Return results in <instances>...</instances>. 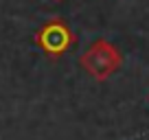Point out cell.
<instances>
[{
	"instance_id": "6da1fadb",
	"label": "cell",
	"mask_w": 149,
	"mask_h": 140,
	"mask_svg": "<svg viewBox=\"0 0 149 140\" xmlns=\"http://www.w3.org/2000/svg\"><path fill=\"white\" fill-rule=\"evenodd\" d=\"M81 66L88 70L97 79H105L118 68V51L112 48L107 42H97L84 57H81Z\"/></svg>"
},
{
	"instance_id": "7a4b0ae2",
	"label": "cell",
	"mask_w": 149,
	"mask_h": 140,
	"mask_svg": "<svg viewBox=\"0 0 149 140\" xmlns=\"http://www.w3.org/2000/svg\"><path fill=\"white\" fill-rule=\"evenodd\" d=\"M66 44H68V33H66V28H61L59 24H53V26H48L46 31H44V46L51 48V51H61V48H66Z\"/></svg>"
}]
</instances>
